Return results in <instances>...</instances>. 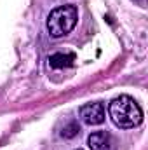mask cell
I'll return each mask as SVG.
<instances>
[{
	"label": "cell",
	"instance_id": "1",
	"mask_svg": "<svg viewBox=\"0 0 148 150\" xmlns=\"http://www.w3.org/2000/svg\"><path fill=\"white\" fill-rule=\"evenodd\" d=\"M111 120L117 127L120 129H132L136 126L141 124L143 120V110L138 105V101L127 94L117 96L115 100H111L110 107H108Z\"/></svg>",
	"mask_w": 148,
	"mask_h": 150
},
{
	"label": "cell",
	"instance_id": "7",
	"mask_svg": "<svg viewBox=\"0 0 148 150\" xmlns=\"http://www.w3.org/2000/svg\"><path fill=\"white\" fill-rule=\"evenodd\" d=\"M78 150H80V149H78Z\"/></svg>",
	"mask_w": 148,
	"mask_h": 150
},
{
	"label": "cell",
	"instance_id": "2",
	"mask_svg": "<svg viewBox=\"0 0 148 150\" xmlns=\"http://www.w3.org/2000/svg\"><path fill=\"white\" fill-rule=\"evenodd\" d=\"M78 21V11L75 5H59L47 16V32L54 38L65 37L75 28Z\"/></svg>",
	"mask_w": 148,
	"mask_h": 150
},
{
	"label": "cell",
	"instance_id": "5",
	"mask_svg": "<svg viewBox=\"0 0 148 150\" xmlns=\"http://www.w3.org/2000/svg\"><path fill=\"white\" fill-rule=\"evenodd\" d=\"M73 59H75L73 54L58 52V54H52V56L49 58V65H51L52 68H65V67H70Z\"/></svg>",
	"mask_w": 148,
	"mask_h": 150
},
{
	"label": "cell",
	"instance_id": "3",
	"mask_svg": "<svg viewBox=\"0 0 148 150\" xmlns=\"http://www.w3.org/2000/svg\"><path fill=\"white\" fill-rule=\"evenodd\" d=\"M80 119L87 126H99L105 122V107L101 103H87L80 108Z\"/></svg>",
	"mask_w": 148,
	"mask_h": 150
},
{
	"label": "cell",
	"instance_id": "4",
	"mask_svg": "<svg viewBox=\"0 0 148 150\" xmlns=\"http://www.w3.org/2000/svg\"><path fill=\"white\" fill-rule=\"evenodd\" d=\"M87 145L91 150H110L111 136L106 131H94L87 138Z\"/></svg>",
	"mask_w": 148,
	"mask_h": 150
},
{
	"label": "cell",
	"instance_id": "6",
	"mask_svg": "<svg viewBox=\"0 0 148 150\" xmlns=\"http://www.w3.org/2000/svg\"><path fill=\"white\" fill-rule=\"evenodd\" d=\"M78 131H80L78 124H77V122H70L68 126H65V129H63L61 136H63V138H73V136L78 134Z\"/></svg>",
	"mask_w": 148,
	"mask_h": 150
}]
</instances>
